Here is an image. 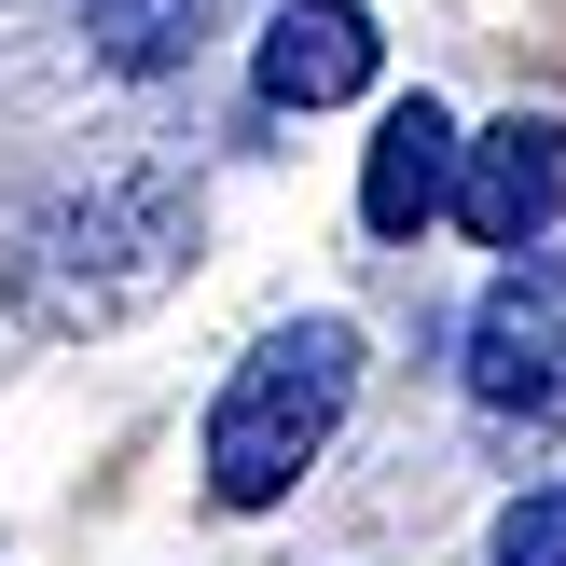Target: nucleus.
Returning <instances> with one entry per match:
<instances>
[{"mask_svg":"<svg viewBox=\"0 0 566 566\" xmlns=\"http://www.w3.org/2000/svg\"><path fill=\"white\" fill-rule=\"evenodd\" d=\"M484 566H566V484H525L512 512H497V539Z\"/></svg>","mask_w":566,"mask_h":566,"instance_id":"6e6552de","label":"nucleus"},{"mask_svg":"<svg viewBox=\"0 0 566 566\" xmlns=\"http://www.w3.org/2000/svg\"><path fill=\"white\" fill-rule=\"evenodd\" d=\"M566 208V125H539V111H512V125L457 138V221L484 249H539Z\"/></svg>","mask_w":566,"mask_h":566,"instance_id":"20e7f679","label":"nucleus"},{"mask_svg":"<svg viewBox=\"0 0 566 566\" xmlns=\"http://www.w3.org/2000/svg\"><path fill=\"white\" fill-rule=\"evenodd\" d=\"M374 55H387V28L359 0H276L249 70H263V111H332V97L374 83Z\"/></svg>","mask_w":566,"mask_h":566,"instance_id":"39448f33","label":"nucleus"},{"mask_svg":"<svg viewBox=\"0 0 566 566\" xmlns=\"http://www.w3.org/2000/svg\"><path fill=\"white\" fill-rule=\"evenodd\" d=\"M442 208H457V125H442L429 97H401L374 125V166H359V221L401 249V235H429Z\"/></svg>","mask_w":566,"mask_h":566,"instance_id":"423d86ee","label":"nucleus"},{"mask_svg":"<svg viewBox=\"0 0 566 566\" xmlns=\"http://www.w3.org/2000/svg\"><path fill=\"white\" fill-rule=\"evenodd\" d=\"M346 401H359V332L346 318L263 332V346L235 359V387H221V415H208V497L221 512H276V497L332 457Z\"/></svg>","mask_w":566,"mask_h":566,"instance_id":"f03ea898","label":"nucleus"},{"mask_svg":"<svg viewBox=\"0 0 566 566\" xmlns=\"http://www.w3.org/2000/svg\"><path fill=\"white\" fill-rule=\"evenodd\" d=\"M193 263V193L180 180H83L28 221L14 249V318L28 332H111Z\"/></svg>","mask_w":566,"mask_h":566,"instance_id":"f257e3e1","label":"nucleus"},{"mask_svg":"<svg viewBox=\"0 0 566 566\" xmlns=\"http://www.w3.org/2000/svg\"><path fill=\"white\" fill-rule=\"evenodd\" d=\"M470 401L484 415H553L566 401V276L553 263H512L470 318Z\"/></svg>","mask_w":566,"mask_h":566,"instance_id":"7ed1b4c3","label":"nucleus"},{"mask_svg":"<svg viewBox=\"0 0 566 566\" xmlns=\"http://www.w3.org/2000/svg\"><path fill=\"white\" fill-rule=\"evenodd\" d=\"M208 28H221V0H83V42H97V70H180Z\"/></svg>","mask_w":566,"mask_h":566,"instance_id":"0eeeda50","label":"nucleus"}]
</instances>
